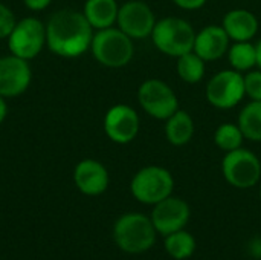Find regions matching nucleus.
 <instances>
[{"label":"nucleus","mask_w":261,"mask_h":260,"mask_svg":"<svg viewBox=\"0 0 261 260\" xmlns=\"http://www.w3.org/2000/svg\"><path fill=\"white\" fill-rule=\"evenodd\" d=\"M93 28L83 12L61 9L46 25V44L55 55L75 58L83 55L92 44Z\"/></svg>","instance_id":"1"},{"label":"nucleus","mask_w":261,"mask_h":260,"mask_svg":"<svg viewBox=\"0 0 261 260\" xmlns=\"http://www.w3.org/2000/svg\"><path fill=\"white\" fill-rule=\"evenodd\" d=\"M156 228L151 218L142 213H125L113 225V239L127 254H142L156 242Z\"/></svg>","instance_id":"2"},{"label":"nucleus","mask_w":261,"mask_h":260,"mask_svg":"<svg viewBox=\"0 0 261 260\" xmlns=\"http://www.w3.org/2000/svg\"><path fill=\"white\" fill-rule=\"evenodd\" d=\"M150 37L159 52L177 58L193 51L196 31L185 18L164 17L156 21Z\"/></svg>","instance_id":"3"},{"label":"nucleus","mask_w":261,"mask_h":260,"mask_svg":"<svg viewBox=\"0 0 261 260\" xmlns=\"http://www.w3.org/2000/svg\"><path fill=\"white\" fill-rule=\"evenodd\" d=\"M90 49L99 64L112 69L127 66L135 54L133 38L113 26L96 31V34H93Z\"/></svg>","instance_id":"4"},{"label":"nucleus","mask_w":261,"mask_h":260,"mask_svg":"<svg viewBox=\"0 0 261 260\" xmlns=\"http://www.w3.org/2000/svg\"><path fill=\"white\" fill-rule=\"evenodd\" d=\"M174 178L170 170L159 166H147L136 172L130 182V192L136 201L145 205H156L171 196Z\"/></svg>","instance_id":"5"},{"label":"nucleus","mask_w":261,"mask_h":260,"mask_svg":"<svg viewBox=\"0 0 261 260\" xmlns=\"http://www.w3.org/2000/svg\"><path fill=\"white\" fill-rule=\"evenodd\" d=\"M222 173L229 185L240 190L252 188L260 182L261 162L254 152L240 147L225 153Z\"/></svg>","instance_id":"6"},{"label":"nucleus","mask_w":261,"mask_h":260,"mask_svg":"<svg viewBox=\"0 0 261 260\" xmlns=\"http://www.w3.org/2000/svg\"><path fill=\"white\" fill-rule=\"evenodd\" d=\"M206 101L216 109H232L246 97L245 75L236 69H225L213 75L205 89Z\"/></svg>","instance_id":"7"},{"label":"nucleus","mask_w":261,"mask_h":260,"mask_svg":"<svg viewBox=\"0 0 261 260\" xmlns=\"http://www.w3.org/2000/svg\"><path fill=\"white\" fill-rule=\"evenodd\" d=\"M138 100L142 110L154 120H167L179 109L176 92L162 80H145L138 90Z\"/></svg>","instance_id":"8"},{"label":"nucleus","mask_w":261,"mask_h":260,"mask_svg":"<svg viewBox=\"0 0 261 260\" xmlns=\"http://www.w3.org/2000/svg\"><path fill=\"white\" fill-rule=\"evenodd\" d=\"M46 44V26L35 17H26L15 23L8 37L11 54L23 60L35 58Z\"/></svg>","instance_id":"9"},{"label":"nucleus","mask_w":261,"mask_h":260,"mask_svg":"<svg viewBox=\"0 0 261 260\" xmlns=\"http://www.w3.org/2000/svg\"><path fill=\"white\" fill-rule=\"evenodd\" d=\"M156 17L153 9L142 0H127L118 11V28L133 40H142L151 35Z\"/></svg>","instance_id":"10"},{"label":"nucleus","mask_w":261,"mask_h":260,"mask_svg":"<svg viewBox=\"0 0 261 260\" xmlns=\"http://www.w3.org/2000/svg\"><path fill=\"white\" fill-rule=\"evenodd\" d=\"M191 210L188 202L177 196H168L164 201L153 205L151 222L156 231L162 236H168L179 230H184L190 221Z\"/></svg>","instance_id":"11"},{"label":"nucleus","mask_w":261,"mask_h":260,"mask_svg":"<svg viewBox=\"0 0 261 260\" xmlns=\"http://www.w3.org/2000/svg\"><path fill=\"white\" fill-rule=\"evenodd\" d=\"M141 129L138 112L127 104H116L110 107L104 116V132L110 141L116 144L132 143Z\"/></svg>","instance_id":"12"},{"label":"nucleus","mask_w":261,"mask_h":260,"mask_svg":"<svg viewBox=\"0 0 261 260\" xmlns=\"http://www.w3.org/2000/svg\"><path fill=\"white\" fill-rule=\"evenodd\" d=\"M32 70L28 60L15 55L0 57V97L21 95L31 84Z\"/></svg>","instance_id":"13"},{"label":"nucleus","mask_w":261,"mask_h":260,"mask_svg":"<svg viewBox=\"0 0 261 260\" xmlns=\"http://www.w3.org/2000/svg\"><path fill=\"white\" fill-rule=\"evenodd\" d=\"M76 188L86 196L102 195L110 182L107 169L96 159H83L76 164L73 172Z\"/></svg>","instance_id":"14"},{"label":"nucleus","mask_w":261,"mask_h":260,"mask_svg":"<svg viewBox=\"0 0 261 260\" xmlns=\"http://www.w3.org/2000/svg\"><path fill=\"white\" fill-rule=\"evenodd\" d=\"M231 38L222 25H208L196 32L193 51L205 61H214L228 54Z\"/></svg>","instance_id":"15"},{"label":"nucleus","mask_w":261,"mask_h":260,"mask_svg":"<svg viewBox=\"0 0 261 260\" xmlns=\"http://www.w3.org/2000/svg\"><path fill=\"white\" fill-rule=\"evenodd\" d=\"M222 26L232 41H251L258 32V18L254 12L237 8L225 14Z\"/></svg>","instance_id":"16"},{"label":"nucleus","mask_w":261,"mask_h":260,"mask_svg":"<svg viewBox=\"0 0 261 260\" xmlns=\"http://www.w3.org/2000/svg\"><path fill=\"white\" fill-rule=\"evenodd\" d=\"M119 6L116 0H87L84 5V17L96 31L110 28L116 23Z\"/></svg>","instance_id":"17"},{"label":"nucleus","mask_w":261,"mask_h":260,"mask_svg":"<svg viewBox=\"0 0 261 260\" xmlns=\"http://www.w3.org/2000/svg\"><path fill=\"white\" fill-rule=\"evenodd\" d=\"M165 136L171 146L182 147L188 144L194 136V121L191 115L177 109L171 116L165 120Z\"/></svg>","instance_id":"18"},{"label":"nucleus","mask_w":261,"mask_h":260,"mask_svg":"<svg viewBox=\"0 0 261 260\" xmlns=\"http://www.w3.org/2000/svg\"><path fill=\"white\" fill-rule=\"evenodd\" d=\"M237 124L246 139L261 143V101L251 100L242 109Z\"/></svg>","instance_id":"19"},{"label":"nucleus","mask_w":261,"mask_h":260,"mask_svg":"<svg viewBox=\"0 0 261 260\" xmlns=\"http://www.w3.org/2000/svg\"><path fill=\"white\" fill-rule=\"evenodd\" d=\"M226 55L231 67L239 72H249L257 66V48L251 41H234Z\"/></svg>","instance_id":"20"},{"label":"nucleus","mask_w":261,"mask_h":260,"mask_svg":"<svg viewBox=\"0 0 261 260\" xmlns=\"http://www.w3.org/2000/svg\"><path fill=\"white\" fill-rule=\"evenodd\" d=\"M205 60H202L194 51L187 52L180 57H177V63H176V70L177 75L182 81L188 83V84H196L199 83L206 70L205 66Z\"/></svg>","instance_id":"21"},{"label":"nucleus","mask_w":261,"mask_h":260,"mask_svg":"<svg viewBox=\"0 0 261 260\" xmlns=\"http://www.w3.org/2000/svg\"><path fill=\"white\" fill-rule=\"evenodd\" d=\"M165 250L173 259H188L196 251V239L191 233L179 230L176 233L165 236Z\"/></svg>","instance_id":"22"},{"label":"nucleus","mask_w":261,"mask_h":260,"mask_svg":"<svg viewBox=\"0 0 261 260\" xmlns=\"http://www.w3.org/2000/svg\"><path fill=\"white\" fill-rule=\"evenodd\" d=\"M243 139L245 136L239 124H234V123H223L214 132V143L225 153L240 149L243 144Z\"/></svg>","instance_id":"23"},{"label":"nucleus","mask_w":261,"mask_h":260,"mask_svg":"<svg viewBox=\"0 0 261 260\" xmlns=\"http://www.w3.org/2000/svg\"><path fill=\"white\" fill-rule=\"evenodd\" d=\"M245 90L252 101H261V69L245 74Z\"/></svg>","instance_id":"24"},{"label":"nucleus","mask_w":261,"mask_h":260,"mask_svg":"<svg viewBox=\"0 0 261 260\" xmlns=\"http://www.w3.org/2000/svg\"><path fill=\"white\" fill-rule=\"evenodd\" d=\"M15 23L17 21L14 18L12 11L6 5L0 3V38H8Z\"/></svg>","instance_id":"25"},{"label":"nucleus","mask_w":261,"mask_h":260,"mask_svg":"<svg viewBox=\"0 0 261 260\" xmlns=\"http://www.w3.org/2000/svg\"><path fill=\"white\" fill-rule=\"evenodd\" d=\"M176 6H179L180 9L185 11H196L200 9L202 6H205L206 0H171Z\"/></svg>","instance_id":"26"},{"label":"nucleus","mask_w":261,"mask_h":260,"mask_svg":"<svg viewBox=\"0 0 261 260\" xmlns=\"http://www.w3.org/2000/svg\"><path fill=\"white\" fill-rule=\"evenodd\" d=\"M23 2L31 11H43L44 8L50 5L52 0H23Z\"/></svg>","instance_id":"27"},{"label":"nucleus","mask_w":261,"mask_h":260,"mask_svg":"<svg viewBox=\"0 0 261 260\" xmlns=\"http://www.w3.org/2000/svg\"><path fill=\"white\" fill-rule=\"evenodd\" d=\"M6 113H8V106H6V101L3 97H0V124L5 121L6 118Z\"/></svg>","instance_id":"28"},{"label":"nucleus","mask_w":261,"mask_h":260,"mask_svg":"<svg viewBox=\"0 0 261 260\" xmlns=\"http://www.w3.org/2000/svg\"><path fill=\"white\" fill-rule=\"evenodd\" d=\"M255 48H257V67L261 69V40L255 44Z\"/></svg>","instance_id":"29"},{"label":"nucleus","mask_w":261,"mask_h":260,"mask_svg":"<svg viewBox=\"0 0 261 260\" xmlns=\"http://www.w3.org/2000/svg\"><path fill=\"white\" fill-rule=\"evenodd\" d=\"M260 199H261V190H260Z\"/></svg>","instance_id":"30"}]
</instances>
